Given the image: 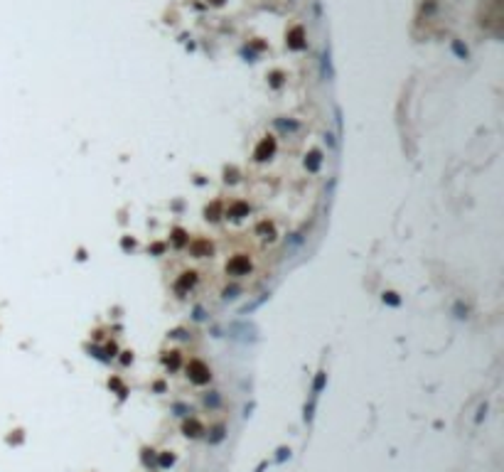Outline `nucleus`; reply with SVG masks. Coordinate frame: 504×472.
Segmentation results:
<instances>
[]
</instances>
